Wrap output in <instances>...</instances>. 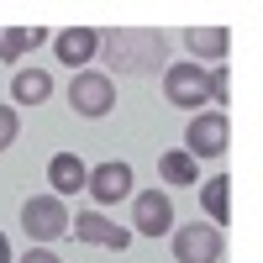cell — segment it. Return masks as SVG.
<instances>
[{
	"label": "cell",
	"mask_w": 263,
	"mask_h": 263,
	"mask_svg": "<svg viewBox=\"0 0 263 263\" xmlns=\"http://www.w3.org/2000/svg\"><path fill=\"white\" fill-rule=\"evenodd\" d=\"M200 205L211 216V227H227V216H232V179H227V174L200 184Z\"/></svg>",
	"instance_id": "14"
},
{
	"label": "cell",
	"mask_w": 263,
	"mask_h": 263,
	"mask_svg": "<svg viewBox=\"0 0 263 263\" xmlns=\"http://www.w3.org/2000/svg\"><path fill=\"white\" fill-rule=\"evenodd\" d=\"M0 263H11V242H6V232H0Z\"/></svg>",
	"instance_id": "20"
},
{
	"label": "cell",
	"mask_w": 263,
	"mask_h": 263,
	"mask_svg": "<svg viewBox=\"0 0 263 263\" xmlns=\"http://www.w3.org/2000/svg\"><path fill=\"white\" fill-rule=\"evenodd\" d=\"M205 79H211V100H227V90H232V79H227V63L205 69Z\"/></svg>",
	"instance_id": "18"
},
{
	"label": "cell",
	"mask_w": 263,
	"mask_h": 263,
	"mask_svg": "<svg viewBox=\"0 0 263 263\" xmlns=\"http://www.w3.org/2000/svg\"><path fill=\"white\" fill-rule=\"evenodd\" d=\"M21 263H58V253H48V248H27V258Z\"/></svg>",
	"instance_id": "19"
},
{
	"label": "cell",
	"mask_w": 263,
	"mask_h": 263,
	"mask_svg": "<svg viewBox=\"0 0 263 263\" xmlns=\"http://www.w3.org/2000/svg\"><path fill=\"white\" fill-rule=\"evenodd\" d=\"M37 42H48L42 27H0V58H27Z\"/></svg>",
	"instance_id": "16"
},
{
	"label": "cell",
	"mask_w": 263,
	"mask_h": 263,
	"mask_svg": "<svg viewBox=\"0 0 263 263\" xmlns=\"http://www.w3.org/2000/svg\"><path fill=\"white\" fill-rule=\"evenodd\" d=\"M21 227H27L32 248H48V242H58V237L69 232V211H63L58 195H32V200L21 205Z\"/></svg>",
	"instance_id": "2"
},
{
	"label": "cell",
	"mask_w": 263,
	"mask_h": 263,
	"mask_svg": "<svg viewBox=\"0 0 263 263\" xmlns=\"http://www.w3.org/2000/svg\"><path fill=\"white\" fill-rule=\"evenodd\" d=\"M184 42H190V53H195V58L221 63V58H227V48H232V32H227V27H190V32H184ZM195 58H190V63H195Z\"/></svg>",
	"instance_id": "12"
},
{
	"label": "cell",
	"mask_w": 263,
	"mask_h": 263,
	"mask_svg": "<svg viewBox=\"0 0 263 263\" xmlns=\"http://www.w3.org/2000/svg\"><path fill=\"white\" fill-rule=\"evenodd\" d=\"M69 105L79 116H111V105H116V79L111 74H100V69H79L74 84H69Z\"/></svg>",
	"instance_id": "4"
},
{
	"label": "cell",
	"mask_w": 263,
	"mask_h": 263,
	"mask_svg": "<svg viewBox=\"0 0 263 263\" xmlns=\"http://www.w3.org/2000/svg\"><path fill=\"white\" fill-rule=\"evenodd\" d=\"M100 48L111 53V69L116 74H158L168 42H163V32L121 27V32H100Z\"/></svg>",
	"instance_id": "1"
},
{
	"label": "cell",
	"mask_w": 263,
	"mask_h": 263,
	"mask_svg": "<svg viewBox=\"0 0 263 263\" xmlns=\"http://www.w3.org/2000/svg\"><path fill=\"white\" fill-rule=\"evenodd\" d=\"M132 232H142V237L174 232V200L163 190H142L137 200H132Z\"/></svg>",
	"instance_id": "8"
},
{
	"label": "cell",
	"mask_w": 263,
	"mask_h": 263,
	"mask_svg": "<svg viewBox=\"0 0 263 263\" xmlns=\"http://www.w3.org/2000/svg\"><path fill=\"white\" fill-rule=\"evenodd\" d=\"M227 137H232V126H227L221 111H195L190 126H184V153H190L195 163H200V158H221Z\"/></svg>",
	"instance_id": "5"
},
{
	"label": "cell",
	"mask_w": 263,
	"mask_h": 263,
	"mask_svg": "<svg viewBox=\"0 0 263 263\" xmlns=\"http://www.w3.org/2000/svg\"><path fill=\"white\" fill-rule=\"evenodd\" d=\"M48 95H53V74L48 69H21L11 79V100H21V105H42Z\"/></svg>",
	"instance_id": "13"
},
{
	"label": "cell",
	"mask_w": 263,
	"mask_h": 263,
	"mask_svg": "<svg viewBox=\"0 0 263 263\" xmlns=\"http://www.w3.org/2000/svg\"><path fill=\"white\" fill-rule=\"evenodd\" d=\"M158 174H163V184H200V163H195L184 147H168L158 158Z\"/></svg>",
	"instance_id": "15"
},
{
	"label": "cell",
	"mask_w": 263,
	"mask_h": 263,
	"mask_svg": "<svg viewBox=\"0 0 263 263\" xmlns=\"http://www.w3.org/2000/svg\"><path fill=\"white\" fill-rule=\"evenodd\" d=\"M174 258L179 263H216L221 258V227H200V221H190V227H174Z\"/></svg>",
	"instance_id": "6"
},
{
	"label": "cell",
	"mask_w": 263,
	"mask_h": 263,
	"mask_svg": "<svg viewBox=\"0 0 263 263\" xmlns=\"http://www.w3.org/2000/svg\"><path fill=\"white\" fill-rule=\"evenodd\" d=\"M69 232L79 237V242H90V248H111V253H126V242H132V227L105 221L100 211H79V216H69Z\"/></svg>",
	"instance_id": "7"
},
{
	"label": "cell",
	"mask_w": 263,
	"mask_h": 263,
	"mask_svg": "<svg viewBox=\"0 0 263 263\" xmlns=\"http://www.w3.org/2000/svg\"><path fill=\"white\" fill-rule=\"evenodd\" d=\"M53 53L58 63H69V69H90V58H100V32L95 27H69V32H58L53 37Z\"/></svg>",
	"instance_id": "10"
},
{
	"label": "cell",
	"mask_w": 263,
	"mask_h": 263,
	"mask_svg": "<svg viewBox=\"0 0 263 263\" xmlns=\"http://www.w3.org/2000/svg\"><path fill=\"white\" fill-rule=\"evenodd\" d=\"M84 179H90V168H84L79 153H53V158H48V184H53L58 200L74 195V190H84Z\"/></svg>",
	"instance_id": "11"
},
{
	"label": "cell",
	"mask_w": 263,
	"mask_h": 263,
	"mask_svg": "<svg viewBox=\"0 0 263 263\" xmlns=\"http://www.w3.org/2000/svg\"><path fill=\"white\" fill-rule=\"evenodd\" d=\"M84 190H90L100 205H116V200H126V195H132V163H121V158H105V163H95V168H90V179H84Z\"/></svg>",
	"instance_id": "9"
},
{
	"label": "cell",
	"mask_w": 263,
	"mask_h": 263,
	"mask_svg": "<svg viewBox=\"0 0 263 263\" xmlns=\"http://www.w3.org/2000/svg\"><path fill=\"white\" fill-rule=\"evenodd\" d=\"M163 95H168V105H179V111H200V100H211V79H205L200 63L179 58V63L163 69Z\"/></svg>",
	"instance_id": "3"
},
{
	"label": "cell",
	"mask_w": 263,
	"mask_h": 263,
	"mask_svg": "<svg viewBox=\"0 0 263 263\" xmlns=\"http://www.w3.org/2000/svg\"><path fill=\"white\" fill-rule=\"evenodd\" d=\"M16 142V105H0V153Z\"/></svg>",
	"instance_id": "17"
}]
</instances>
